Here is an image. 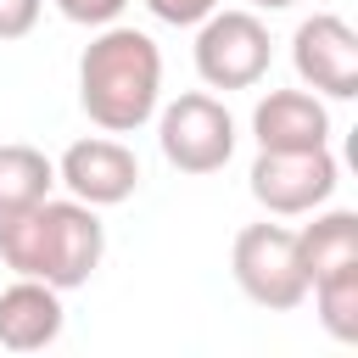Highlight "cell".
Wrapping results in <instances>:
<instances>
[{
  "mask_svg": "<svg viewBox=\"0 0 358 358\" xmlns=\"http://www.w3.org/2000/svg\"><path fill=\"white\" fill-rule=\"evenodd\" d=\"M78 106L101 134H134L162 106V50L145 28L106 22L78 56Z\"/></svg>",
  "mask_w": 358,
  "mask_h": 358,
  "instance_id": "2",
  "label": "cell"
},
{
  "mask_svg": "<svg viewBox=\"0 0 358 358\" xmlns=\"http://www.w3.org/2000/svg\"><path fill=\"white\" fill-rule=\"evenodd\" d=\"M62 324H67V308H62L56 285L17 274L0 291V347L6 352H39L62 336Z\"/></svg>",
  "mask_w": 358,
  "mask_h": 358,
  "instance_id": "10",
  "label": "cell"
},
{
  "mask_svg": "<svg viewBox=\"0 0 358 358\" xmlns=\"http://www.w3.org/2000/svg\"><path fill=\"white\" fill-rule=\"evenodd\" d=\"M50 190H56V162H50L39 145L6 140V145H0V218L45 201Z\"/></svg>",
  "mask_w": 358,
  "mask_h": 358,
  "instance_id": "12",
  "label": "cell"
},
{
  "mask_svg": "<svg viewBox=\"0 0 358 358\" xmlns=\"http://www.w3.org/2000/svg\"><path fill=\"white\" fill-rule=\"evenodd\" d=\"M308 291H313V313H319L324 336L341 341V347H352V341H358V263L341 268V274L313 280Z\"/></svg>",
  "mask_w": 358,
  "mask_h": 358,
  "instance_id": "13",
  "label": "cell"
},
{
  "mask_svg": "<svg viewBox=\"0 0 358 358\" xmlns=\"http://www.w3.org/2000/svg\"><path fill=\"white\" fill-rule=\"evenodd\" d=\"M123 6L129 0H56V11L67 22H78V28H106V22L123 17Z\"/></svg>",
  "mask_w": 358,
  "mask_h": 358,
  "instance_id": "14",
  "label": "cell"
},
{
  "mask_svg": "<svg viewBox=\"0 0 358 358\" xmlns=\"http://www.w3.org/2000/svg\"><path fill=\"white\" fill-rule=\"evenodd\" d=\"M296 252H302V274L308 285L324 274H341L358 263V213L352 207H313V224L296 229Z\"/></svg>",
  "mask_w": 358,
  "mask_h": 358,
  "instance_id": "11",
  "label": "cell"
},
{
  "mask_svg": "<svg viewBox=\"0 0 358 358\" xmlns=\"http://www.w3.org/2000/svg\"><path fill=\"white\" fill-rule=\"evenodd\" d=\"M330 106L313 90H268L252 106V140L257 151H313L330 145Z\"/></svg>",
  "mask_w": 358,
  "mask_h": 358,
  "instance_id": "9",
  "label": "cell"
},
{
  "mask_svg": "<svg viewBox=\"0 0 358 358\" xmlns=\"http://www.w3.org/2000/svg\"><path fill=\"white\" fill-rule=\"evenodd\" d=\"M190 62H196V78L207 90H257L268 78V62H274V39H268V22L252 11V6H235V11H207L196 22V45H190Z\"/></svg>",
  "mask_w": 358,
  "mask_h": 358,
  "instance_id": "3",
  "label": "cell"
},
{
  "mask_svg": "<svg viewBox=\"0 0 358 358\" xmlns=\"http://www.w3.org/2000/svg\"><path fill=\"white\" fill-rule=\"evenodd\" d=\"M145 11L168 28H196L207 11H218V0H145Z\"/></svg>",
  "mask_w": 358,
  "mask_h": 358,
  "instance_id": "16",
  "label": "cell"
},
{
  "mask_svg": "<svg viewBox=\"0 0 358 358\" xmlns=\"http://www.w3.org/2000/svg\"><path fill=\"white\" fill-rule=\"evenodd\" d=\"M56 185L90 207H117L140 190V157L117 134H84L56 157Z\"/></svg>",
  "mask_w": 358,
  "mask_h": 358,
  "instance_id": "8",
  "label": "cell"
},
{
  "mask_svg": "<svg viewBox=\"0 0 358 358\" xmlns=\"http://www.w3.org/2000/svg\"><path fill=\"white\" fill-rule=\"evenodd\" d=\"M235 117L218 95L207 90H185L168 106H157V145L162 162L179 173H218L235 157Z\"/></svg>",
  "mask_w": 358,
  "mask_h": 358,
  "instance_id": "5",
  "label": "cell"
},
{
  "mask_svg": "<svg viewBox=\"0 0 358 358\" xmlns=\"http://www.w3.org/2000/svg\"><path fill=\"white\" fill-rule=\"evenodd\" d=\"M229 274L241 285V296L252 308L268 313H291L308 302V274H302V252H296V229L285 224H246L229 246Z\"/></svg>",
  "mask_w": 358,
  "mask_h": 358,
  "instance_id": "4",
  "label": "cell"
},
{
  "mask_svg": "<svg viewBox=\"0 0 358 358\" xmlns=\"http://www.w3.org/2000/svg\"><path fill=\"white\" fill-rule=\"evenodd\" d=\"M101 257H106L101 207L78 201V196H45V201L0 218V263L11 274L45 280L56 291H78V285H90Z\"/></svg>",
  "mask_w": 358,
  "mask_h": 358,
  "instance_id": "1",
  "label": "cell"
},
{
  "mask_svg": "<svg viewBox=\"0 0 358 358\" xmlns=\"http://www.w3.org/2000/svg\"><path fill=\"white\" fill-rule=\"evenodd\" d=\"M39 11H45V0H0V45L28 39L39 28Z\"/></svg>",
  "mask_w": 358,
  "mask_h": 358,
  "instance_id": "15",
  "label": "cell"
},
{
  "mask_svg": "<svg viewBox=\"0 0 358 358\" xmlns=\"http://www.w3.org/2000/svg\"><path fill=\"white\" fill-rule=\"evenodd\" d=\"M246 6H252V11H291L296 0H246Z\"/></svg>",
  "mask_w": 358,
  "mask_h": 358,
  "instance_id": "17",
  "label": "cell"
},
{
  "mask_svg": "<svg viewBox=\"0 0 358 358\" xmlns=\"http://www.w3.org/2000/svg\"><path fill=\"white\" fill-rule=\"evenodd\" d=\"M291 67L302 78V90H313L319 101H352L358 95V34L347 17L336 11H313L296 22L291 34Z\"/></svg>",
  "mask_w": 358,
  "mask_h": 358,
  "instance_id": "7",
  "label": "cell"
},
{
  "mask_svg": "<svg viewBox=\"0 0 358 358\" xmlns=\"http://www.w3.org/2000/svg\"><path fill=\"white\" fill-rule=\"evenodd\" d=\"M341 185V162L330 157V145L313 151H257L246 190L268 218H308L313 207H324Z\"/></svg>",
  "mask_w": 358,
  "mask_h": 358,
  "instance_id": "6",
  "label": "cell"
}]
</instances>
